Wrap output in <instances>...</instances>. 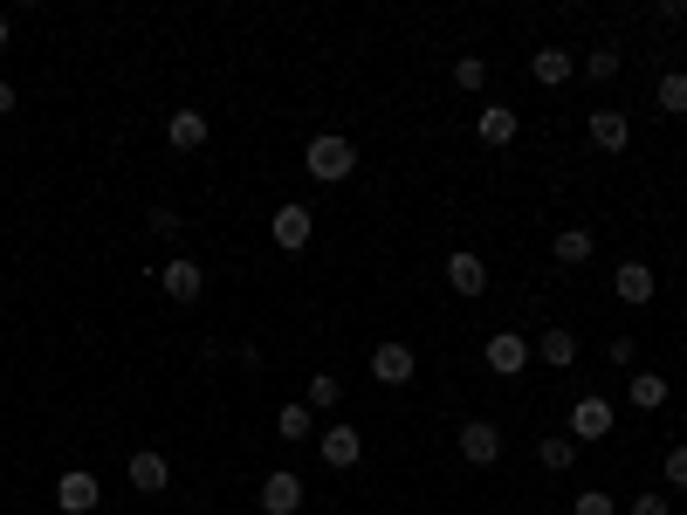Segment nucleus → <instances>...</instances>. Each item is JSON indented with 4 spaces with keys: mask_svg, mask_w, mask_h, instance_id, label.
Instances as JSON below:
<instances>
[{
    "mask_svg": "<svg viewBox=\"0 0 687 515\" xmlns=\"http://www.w3.org/2000/svg\"><path fill=\"white\" fill-rule=\"evenodd\" d=\"M626 392H632V405H640V412H660V405H667V378H660V371H632Z\"/></svg>",
    "mask_w": 687,
    "mask_h": 515,
    "instance_id": "nucleus-20",
    "label": "nucleus"
},
{
    "mask_svg": "<svg viewBox=\"0 0 687 515\" xmlns=\"http://www.w3.org/2000/svg\"><path fill=\"white\" fill-rule=\"evenodd\" d=\"M310 227H317V214H310V206H275V214H268V234H275V248H310Z\"/></svg>",
    "mask_w": 687,
    "mask_h": 515,
    "instance_id": "nucleus-3",
    "label": "nucleus"
},
{
    "mask_svg": "<svg viewBox=\"0 0 687 515\" xmlns=\"http://www.w3.org/2000/svg\"><path fill=\"white\" fill-rule=\"evenodd\" d=\"M447 282H454V296H481V289H489V262L468 254V248H454L447 254Z\"/></svg>",
    "mask_w": 687,
    "mask_h": 515,
    "instance_id": "nucleus-10",
    "label": "nucleus"
},
{
    "mask_svg": "<svg viewBox=\"0 0 687 515\" xmlns=\"http://www.w3.org/2000/svg\"><path fill=\"white\" fill-rule=\"evenodd\" d=\"M489 83V62L481 56H454V90H481Z\"/></svg>",
    "mask_w": 687,
    "mask_h": 515,
    "instance_id": "nucleus-25",
    "label": "nucleus"
},
{
    "mask_svg": "<svg viewBox=\"0 0 687 515\" xmlns=\"http://www.w3.org/2000/svg\"><path fill=\"white\" fill-rule=\"evenodd\" d=\"M96 502H104V488H96L90 468H69V474L56 481V508H62V515H90Z\"/></svg>",
    "mask_w": 687,
    "mask_h": 515,
    "instance_id": "nucleus-5",
    "label": "nucleus"
},
{
    "mask_svg": "<svg viewBox=\"0 0 687 515\" xmlns=\"http://www.w3.org/2000/svg\"><path fill=\"white\" fill-rule=\"evenodd\" d=\"M632 515H674V495H632Z\"/></svg>",
    "mask_w": 687,
    "mask_h": 515,
    "instance_id": "nucleus-31",
    "label": "nucleus"
},
{
    "mask_svg": "<svg viewBox=\"0 0 687 515\" xmlns=\"http://www.w3.org/2000/svg\"><path fill=\"white\" fill-rule=\"evenodd\" d=\"M302 172L323 179V186H344V179L358 172V145L337 138V131H323V138H310V151H302Z\"/></svg>",
    "mask_w": 687,
    "mask_h": 515,
    "instance_id": "nucleus-1",
    "label": "nucleus"
},
{
    "mask_svg": "<svg viewBox=\"0 0 687 515\" xmlns=\"http://www.w3.org/2000/svg\"><path fill=\"white\" fill-rule=\"evenodd\" d=\"M454 440H461V454L474 460V468H489V460H502V433H495V420H468L461 433H454Z\"/></svg>",
    "mask_w": 687,
    "mask_h": 515,
    "instance_id": "nucleus-9",
    "label": "nucleus"
},
{
    "mask_svg": "<svg viewBox=\"0 0 687 515\" xmlns=\"http://www.w3.org/2000/svg\"><path fill=\"white\" fill-rule=\"evenodd\" d=\"M660 111H667V117H687V69H667V76H660Z\"/></svg>",
    "mask_w": 687,
    "mask_h": 515,
    "instance_id": "nucleus-23",
    "label": "nucleus"
},
{
    "mask_svg": "<svg viewBox=\"0 0 687 515\" xmlns=\"http://www.w3.org/2000/svg\"><path fill=\"white\" fill-rule=\"evenodd\" d=\"M612 433V405L605 399H577V412H571V440H605Z\"/></svg>",
    "mask_w": 687,
    "mask_h": 515,
    "instance_id": "nucleus-13",
    "label": "nucleus"
},
{
    "mask_svg": "<svg viewBox=\"0 0 687 515\" xmlns=\"http://www.w3.org/2000/svg\"><path fill=\"white\" fill-rule=\"evenodd\" d=\"M592 145H598V151H626V145H632L626 111H592Z\"/></svg>",
    "mask_w": 687,
    "mask_h": 515,
    "instance_id": "nucleus-15",
    "label": "nucleus"
},
{
    "mask_svg": "<svg viewBox=\"0 0 687 515\" xmlns=\"http://www.w3.org/2000/svg\"><path fill=\"white\" fill-rule=\"evenodd\" d=\"M592 227H557V241H550V254H557V262H564V268H577V262H592Z\"/></svg>",
    "mask_w": 687,
    "mask_h": 515,
    "instance_id": "nucleus-16",
    "label": "nucleus"
},
{
    "mask_svg": "<svg viewBox=\"0 0 687 515\" xmlns=\"http://www.w3.org/2000/svg\"><path fill=\"white\" fill-rule=\"evenodd\" d=\"M577 515H619V502L605 495V488H584V495H577Z\"/></svg>",
    "mask_w": 687,
    "mask_h": 515,
    "instance_id": "nucleus-28",
    "label": "nucleus"
},
{
    "mask_svg": "<svg viewBox=\"0 0 687 515\" xmlns=\"http://www.w3.org/2000/svg\"><path fill=\"white\" fill-rule=\"evenodd\" d=\"M481 357H489V371H495V378H516L537 351H529V337H516V330H495V337L481 344Z\"/></svg>",
    "mask_w": 687,
    "mask_h": 515,
    "instance_id": "nucleus-2",
    "label": "nucleus"
},
{
    "mask_svg": "<svg viewBox=\"0 0 687 515\" xmlns=\"http://www.w3.org/2000/svg\"><path fill=\"white\" fill-rule=\"evenodd\" d=\"M619 302H653V268L646 262H619Z\"/></svg>",
    "mask_w": 687,
    "mask_h": 515,
    "instance_id": "nucleus-19",
    "label": "nucleus"
},
{
    "mask_svg": "<svg viewBox=\"0 0 687 515\" xmlns=\"http://www.w3.org/2000/svg\"><path fill=\"white\" fill-rule=\"evenodd\" d=\"M413 371H420L413 344H399V337H392V344H378V351H371V378H378V385H413Z\"/></svg>",
    "mask_w": 687,
    "mask_h": 515,
    "instance_id": "nucleus-7",
    "label": "nucleus"
},
{
    "mask_svg": "<svg viewBox=\"0 0 687 515\" xmlns=\"http://www.w3.org/2000/svg\"><path fill=\"white\" fill-rule=\"evenodd\" d=\"M0 48H8V14H0Z\"/></svg>",
    "mask_w": 687,
    "mask_h": 515,
    "instance_id": "nucleus-33",
    "label": "nucleus"
},
{
    "mask_svg": "<svg viewBox=\"0 0 687 515\" xmlns=\"http://www.w3.org/2000/svg\"><path fill=\"white\" fill-rule=\"evenodd\" d=\"M124 474H131V488H138V495H159V488L172 481V468H165V454H131V468H124Z\"/></svg>",
    "mask_w": 687,
    "mask_h": 515,
    "instance_id": "nucleus-14",
    "label": "nucleus"
},
{
    "mask_svg": "<svg viewBox=\"0 0 687 515\" xmlns=\"http://www.w3.org/2000/svg\"><path fill=\"white\" fill-rule=\"evenodd\" d=\"M680 330H687V323H680Z\"/></svg>",
    "mask_w": 687,
    "mask_h": 515,
    "instance_id": "nucleus-34",
    "label": "nucleus"
},
{
    "mask_svg": "<svg viewBox=\"0 0 687 515\" xmlns=\"http://www.w3.org/2000/svg\"><path fill=\"white\" fill-rule=\"evenodd\" d=\"M537 460H543L550 474H564L571 460H577V440H571V433H550V440H537Z\"/></svg>",
    "mask_w": 687,
    "mask_h": 515,
    "instance_id": "nucleus-22",
    "label": "nucleus"
},
{
    "mask_svg": "<svg viewBox=\"0 0 687 515\" xmlns=\"http://www.w3.org/2000/svg\"><path fill=\"white\" fill-rule=\"evenodd\" d=\"M302 508V481L289 474V468H275L268 481H262V515H296Z\"/></svg>",
    "mask_w": 687,
    "mask_h": 515,
    "instance_id": "nucleus-11",
    "label": "nucleus"
},
{
    "mask_svg": "<svg viewBox=\"0 0 687 515\" xmlns=\"http://www.w3.org/2000/svg\"><path fill=\"white\" fill-rule=\"evenodd\" d=\"M612 365H619V371H632V365H640V344H632V337H626V330H619V337H612Z\"/></svg>",
    "mask_w": 687,
    "mask_h": 515,
    "instance_id": "nucleus-30",
    "label": "nucleus"
},
{
    "mask_svg": "<svg viewBox=\"0 0 687 515\" xmlns=\"http://www.w3.org/2000/svg\"><path fill=\"white\" fill-rule=\"evenodd\" d=\"M571 56H564V48H537V56H529V76H537V83L543 90H557V83H571Z\"/></svg>",
    "mask_w": 687,
    "mask_h": 515,
    "instance_id": "nucleus-17",
    "label": "nucleus"
},
{
    "mask_svg": "<svg viewBox=\"0 0 687 515\" xmlns=\"http://www.w3.org/2000/svg\"><path fill=\"white\" fill-rule=\"evenodd\" d=\"M529 351H537L543 365H557V371H571V365H577V337H571V330H543V337L529 344Z\"/></svg>",
    "mask_w": 687,
    "mask_h": 515,
    "instance_id": "nucleus-18",
    "label": "nucleus"
},
{
    "mask_svg": "<svg viewBox=\"0 0 687 515\" xmlns=\"http://www.w3.org/2000/svg\"><path fill=\"white\" fill-rule=\"evenodd\" d=\"M207 138H214L207 111H172V117H165V145H172V151H199Z\"/></svg>",
    "mask_w": 687,
    "mask_h": 515,
    "instance_id": "nucleus-8",
    "label": "nucleus"
},
{
    "mask_svg": "<svg viewBox=\"0 0 687 515\" xmlns=\"http://www.w3.org/2000/svg\"><path fill=\"white\" fill-rule=\"evenodd\" d=\"M14 111V83H8V76H0V117H8Z\"/></svg>",
    "mask_w": 687,
    "mask_h": 515,
    "instance_id": "nucleus-32",
    "label": "nucleus"
},
{
    "mask_svg": "<svg viewBox=\"0 0 687 515\" xmlns=\"http://www.w3.org/2000/svg\"><path fill=\"white\" fill-rule=\"evenodd\" d=\"M310 426H317V412L302 399H289L283 412H275V433H283V440H310Z\"/></svg>",
    "mask_w": 687,
    "mask_h": 515,
    "instance_id": "nucleus-21",
    "label": "nucleus"
},
{
    "mask_svg": "<svg viewBox=\"0 0 687 515\" xmlns=\"http://www.w3.org/2000/svg\"><path fill=\"white\" fill-rule=\"evenodd\" d=\"M145 227H151L159 241H180V234H186V220L172 214V206H151V214H145Z\"/></svg>",
    "mask_w": 687,
    "mask_h": 515,
    "instance_id": "nucleus-26",
    "label": "nucleus"
},
{
    "mask_svg": "<svg viewBox=\"0 0 687 515\" xmlns=\"http://www.w3.org/2000/svg\"><path fill=\"white\" fill-rule=\"evenodd\" d=\"M317 454L330 460V468H358V454H365V433L358 426H351V420H337V426H323V440H317Z\"/></svg>",
    "mask_w": 687,
    "mask_h": 515,
    "instance_id": "nucleus-4",
    "label": "nucleus"
},
{
    "mask_svg": "<svg viewBox=\"0 0 687 515\" xmlns=\"http://www.w3.org/2000/svg\"><path fill=\"white\" fill-rule=\"evenodd\" d=\"M159 289H165L172 302H199V289H207V268L186 262V254H172V262L159 268Z\"/></svg>",
    "mask_w": 687,
    "mask_h": 515,
    "instance_id": "nucleus-6",
    "label": "nucleus"
},
{
    "mask_svg": "<svg viewBox=\"0 0 687 515\" xmlns=\"http://www.w3.org/2000/svg\"><path fill=\"white\" fill-rule=\"evenodd\" d=\"M337 399H344V385L330 378V371H317V378H310V392H302V405H310V412H330Z\"/></svg>",
    "mask_w": 687,
    "mask_h": 515,
    "instance_id": "nucleus-24",
    "label": "nucleus"
},
{
    "mask_svg": "<svg viewBox=\"0 0 687 515\" xmlns=\"http://www.w3.org/2000/svg\"><path fill=\"white\" fill-rule=\"evenodd\" d=\"M667 488H687V440L667 447Z\"/></svg>",
    "mask_w": 687,
    "mask_h": 515,
    "instance_id": "nucleus-29",
    "label": "nucleus"
},
{
    "mask_svg": "<svg viewBox=\"0 0 687 515\" xmlns=\"http://www.w3.org/2000/svg\"><path fill=\"white\" fill-rule=\"evenodd\" d=\"M584 76H598V83L619 76V48H592V56H584Z\"/></svg>",
    "mask_w": 687,
    "mask_h": 515,
    "instance_id": "nucleus-27",
    "label": "nucleus"
},
{
    "mask_svg": "<svg viewBox=\"0 0 687 515\" xmlns=\"http://www.w3.org/2000/svg\"><path fill=\"white\" fill-rule=\"evenodd\" d=\"M516 131H523V117L508 111V103H489V111L474 117V138L481 145H516Z\"/></svg>",
    "mask_w": 687,
    "mask_h": 515,
    "instance_id": "nucleus-12",
    "label": "nucleus"
}]
</instances>
